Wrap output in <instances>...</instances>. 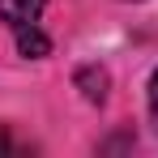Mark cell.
I'll return each mask as SVG.
<instances>
[{"mask_svg":"<svg viewBox=\"0 0 158 158\" xmlns=\"http://www.w3.org/2000/svg\"><path fill=\"white\" fill-rule=\"evenodd\" d=\"M43 4H47V0H0V17L13 30H26V26H39Z\"/></svg>","mask_w":158,"mask_h":158,"instance_id":"obj_1","label":"cell"},{"mask_svg":"<svg viewBox=\"0 0 158 158\" xmlns=\"http://www.w3.org/2000/svg\"><path fill=\"white\" fill-rule=\"evenodd\" d=\"M17 47H22L26 56H43L47 52V39H43L39 26H26V30H17Z\"/></svg>","mask_w":158,"mask_h":158,"instance_id":"obj_2","label":"cell"},{"mask_svg":"<svg viewBox=\"0 0 158 158\" xmlns=\"http://www.w3.org/2000/svg\"><path fill=\"white\" fill-rule=\"evenodd\" d=\"M150 115H154V124H158V73L150 81Z\"/></svg>","mask_w":158,"mask_h":158,"instance_id":"obj_3","label":"cell"}]
</instances>
